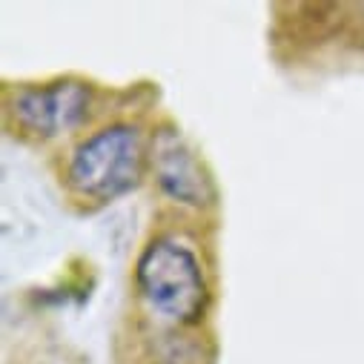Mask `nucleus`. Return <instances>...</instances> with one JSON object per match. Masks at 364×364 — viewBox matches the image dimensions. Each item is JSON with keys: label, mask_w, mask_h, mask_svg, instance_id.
<instances>
[{"label": "nucleus", "mask_w": 364, "mask_h": 364, "mask_svg": "<svg viewBox=\"0 0 364 364\" xmlns=\"http://www.w3.org/2000/svg\"><path fill=\"white\" fill-rule=\"evenodd\" d=\"M138 287L146 304L178 324H196L210 301L201 264L190 247L175 238L152 241L138 258Z\"/></svg>", "instance_id": "nucleus-1"}, {"label": "nucleus", "mask_w": 364, "mask_h": 364, "mask_svg": "<svg viewBox=\"0 0 364 364\" xmlns=\"http://www.w3.org/2000/svg\"><path fill=\"white\" fill-rule=\"evenodd\" d=\"M144 169L141 135L132 127H107L89 135L69 161V187L95 201H112L129 193Z\"/></svg>", "instance_id": "nucleus-2"}, {"label": "nucleus", "mask_w": 364, "mask_h": 364, "mask_svg": "<svg viewBox=\"0 0 364 364\" xmlns=\"http://www.w3.org/2000/svg\"><path fill=\"white\" fill-rule=\"evenodd\" d=\"M86 107H89V89L80 80H58L41 89L18 92L12 112L23 129L49 138L80 124Z\"/></svg>", "instance_id": "nucleus-3"}, {"label": "nucleus", "mask_w": 364, "mask_h": 364, "mask_svg": "<svg viewBox=\"0 0 364 364\" xmlns=\"http://www.w3.org/2000/svg\"><path fill=\"white\" fill-rule=\"evenodd\" d=\"M152 169L158 184L175 201H184L190 207H201L213 198V184L204 166L196 161L190 146L178 132L164 129L152 144Z\"/></svg>", "instance_id": "nucleus-4"}]
</instances>
